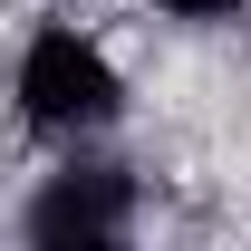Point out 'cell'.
I'll use <instances>...</instances> for the list:
<instances>
[{"instance_id": "6da1fadb", "label": "cell", "mask_w": 251, "mask_h": 251, "mask_svg": "<svg viewBox=\"0 0 251 251\" xmlns=\"http://www.w3.org/2000/svg\"><path fill=\"white\" fill-rule=\"evenodd\" d=\"M116 68H106V49L77 29H39L29 49H20V116L39 126V135H97V126L116 116Z\"/></svg>"}, {"instance_id": "7a4b0ae2", "label": "cell", "mask_w": 251, "mask_h": 251, "mask_svg": "<svg viewBox=\"0 0 251 251\" xmlns=\"http://www.w3.org/2000/svg\"><path fill=\"white\" fill-rule=\"evenodd\" d=\"M126 222H135V203H126V174H116V164H77V174H58V184L29 203V232H39V242H116Z\"/></svg>"}, {"instance_id": "3957f363", "label": "cell", "mask_w": 251, "mask_h": 251, "mask_svg": "<svg viewBox=\"0 0 251 251\" xmlns=\"http://www.w3.org/2000/svg\"><path fill=\"white\" fill-rule=\"evenodd\" d=\"M155 10H174V20H232L242 0H155Z\"/></svg>"}]
</instances>
